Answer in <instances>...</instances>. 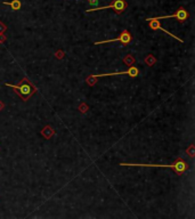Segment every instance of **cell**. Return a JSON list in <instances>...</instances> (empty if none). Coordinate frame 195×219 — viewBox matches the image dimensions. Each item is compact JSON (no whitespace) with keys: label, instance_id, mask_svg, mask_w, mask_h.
<instances>
[{"label":"cell","instance_id":"6da1fadb","mask_svg":"<svg viewBox=\"0 0 195 219\" xmlns=\"http://www.w3.org/2000/svg\"><path fill=\"white\" fill-rule=\"evenodd\" d=\"M120 166H123V167H148V168H170V169H172L173 171L176 172L177 175L182 176L186 170H188L189 166L187 163L182 159V158H178V159L175 161L173 163L171 164H139V163H120Z\"/></svg>","mask_w":195,"mask_h":219},{"label":"cell","instance_id":"7a4b0ae2","mask_svg":"<svg viewBox=\"0 0 195 219\" xmlns=\"http://www.w3.org/2000/svg\"><path fill=\"white\" fill-rule=\"evenodd\" d=\"M7 87H10V88H14L16 90V94L18 95L19 97L22 98L23 102H26L29 98L31 97L32 95L34 94L35 91H37V88L34 86L32 85L31 82H28V83H24V85H19V86H16V85H12V83H5Z\"/></svg>","mask_w":195,"mask_h":219},{"label":"cell","instance_id":"3957f363","mask_svg":"<svg viewBox=\"0 0 195 219\" xmlns=\"http://www.w3.org/2000/svg\"><path fill=\"white\" fill-rule=\"evenodd\" d=\"M127 7H128V3H127L126 0H113L107 6L95 7V8H91V9H87L86 13H91V12H96V10H103V9H107V8H112L117 14H121V13H123L127 9Z\"/></svg>","mask_w":195,"mask_h":219},{"label":"cell","instance_id":"277c9868","mask_svg":"<svg viewBox=\"0 0 195 219\" xmlns=\"http://www.w3.org/2000/svg\"><path fill=\"white\" fill-rule=\"evenodd\" d=\"M132 40L131 35L129 33L128 30H124V31L121 33L118 38H114V39H111V40H104V41H97L95 42V45H103V44H110V42H115V41H119L122 45H129Z\"/></svg>","mask_w":195,"mask_h":219},{"label":"cell","instance_id":"5b68a950","mask_svg":"<svg viewBox=\"0 0 195 219\" xmlns=\"http://www.w3.org/2000/svg\"><path fill=\"white\" fill-rule=\"evenodd\" d=\"M169 17H172V19H177L180 23H184L186 19L189 17V13L184 8V7H179L178 10H177L175 14L172 15H166V16H159V17H154V19H169Z\"/></svg>","mask_w":195,"mask_h":219},{"label":"cell","instance_id":"8992f818","mask_svg":"<svg viewBox=\"0 0 195 219\" xmlns=\"http://www.w3.org/2000/svg\"><path fill=\"white\" fill-rule=\"evenodd\" d=\"M121 74H128L130 78H136L137 75L139 74V70L136 67V66H130L129 69L127 71H123V72H117V73H105V74H95L94 77L96 79L102 78V77H111V75H121Z\"/></svg>","mask_w":195,"mask_h":219},{"label":"cell","instance_id":"52a82bcc","mask_svg":"<svg viewBox=\"0 0 195 219\" xmlns=\"http://www.w3.org/2000/svg\"><path fill=\"white\" fill-rule=\"evenodd\" d=\"M146 21L147 22H150V28L152 29V30H154V31H156V30H162L163 32H166V33H168V35H170L171 38H173V39H176V40L180 41V42H182V39H180V38L176 37V35H173L172 33H170L169 31H167L166 29H163L162 26H161L160 24V21L159 19H146Z\"/></svg>","mask_w":195,"mask_h":219},{"label":"cell","instance_id":"ba28073f","mask_svg":"<svg viewBox=\"0 0 195 219\" xmlns=\"http://www.w3.org/2000/svg\"><path fill=\"white\" fill-rule=\"evenodd\" d=\"M41 135L45 137V139H49L50 137H53L55 135V129L50 126H46L42 130H41Z\"/></svg>","mask_w":195,"mask_h":219},{"label":"cell","instance_id":"9c48e42d","mask_svg":"<svg viewBox=\"0 0 195 219\" xmlns=\"http://www.w3.org/2000/svg\"><path fill=\"white\" fill-rule=\"evenodd\" d=\"M3 5H8V6H10L12 8H13V10H18L19 8L22 7V3H21L19 0H13V1H10V3H8V1H3Z\"/></svg>","mask_w":195,"mask_h":219},{"label":"cell","instance_id":"30bf717a","mask_svg":"<svg viewBox=\"0 0 195 219\" xmlns=\"http://www.w3.org/2000/svg\"><path fill=\"white\" fill-rule=\"evenodd\" d=\"M145 63H146L148 66H153L155 63H156V58H155L153 55H151V54H150V55H147V56H146V58H145Z\"/></svg>","mask_w":195,"mask_h":219},{"label":"cell","instance_id":"8fae6325","mask_svg":"<svg viewBox=\"0 0 195 219\" xmlns=\"http://www.w3.org/2000/svg\"><path fill=\"white\" fill-rule=\"evenodd\" d=\"M135 61L136 60H135V57H134V56H131V55H127L126 58L123 60V63H124V64H127L128 66H131L132 64L135 63Z\"/></svg>","mask_w":195,"mask_h":219},{"label":"cell","instance_id":"7c38bea8","mask_svg":"<svg viewBox=\"0 0 195 219\" xmlns=\"http://www.w3.org/2000/svg\"><path fill=\"white\" fill-rule=\"evenodd\" d=\"M186 153H187V155H189L191 158H194L195 157V153H194V144H192L191 146L186 150Z\"/></svg>","mask_w":195,"mask_h":219},{"label":"cell","instance_id":"4fadbf2b","mask_svg":"<svg viewBox=\"0 0 195 219\" xmlns=\"http://www.w3.org/2000/svg\"><path fill=\"white\" fill-rule=\"evenodd\" d=\"M86 82H87L89 86H94L95 83H96V78H95L94 75H91V77L86 79Z\"/></svg>","mask_w":195,"mask_h":219},{"label":"cell","instance_id":"5bb4252c","mask_svg":"<svg viewBox=\"0 0 195 219\" xmlns=\"http://www.w3.org/2000/svg\"><path fill=\"white\" fill-rule=\"evenodd\" d=\"M79 109H80V111H81L82 113H85L86 111L88 110V106H87L86 104H82V105H81V106H80V107H79Z\"/></svg>","mask_w":195,"mask_h":219},{"label":"cell","instance_id":"9a60e30c","mask_svg":"<svg viewBox=\"0 0 195 219\" xmlns=\"http://www.w3.org/2000/svg\"><path fill=\"white\" fill-rule=\"evenodd\" d=\"M7 30V26L6 25H3V23L0 22V33H3V32L6 31Z\"/></svg>","mask_w":195,"mask_h":219},{"label":"cell","instance_id":"2e32d148","mask_svg":"<svg viewBox=\"0 0 195 219\" xmlns=\"http://www.w3.org/2000/svg\"><path fill=\"white\" fill-rule=\"evenodd\" d=\"M63 51H62V50H61V51H57L56 53V57L57 58H63Z\"/></svg>","mask_w":195,"mask_h":219},{"label":"cell","instance_id":"e0dca14e","mask_svg":"<svg viewBox=\"0 0 195 219\" xmlns=\"http://www.w3.org/2000/svg\"><path fill=\"white\" fill-rule=\"evenodd\" d=\"M88 1L91 6H96V5L98 3V0H88Z\"/></svg>","mask_w":195,"mask_h":219},{"label":"cell","instance_id":"ac0fdd59","mask_svg":"<svg viewBox=\"0 0 195 219\" xmlns=\"http://www.w3.org/2000/svg\"><path fill=\"white\" fill-rule=\"evenodd\" d=\"M5 40H6V37H5L3 33H0V42H3Z\"/></svg>","mask_w":195,"mask_h":219},{"label":"cell","instance_id":"d6986e66","mask_svg":"<svg viewBox=\"0 0 195 219\" xmlns=\"http://www.w3.org/2000/svg\"><path fill=\"white\" fill-rule=\"evenodd\" d=\"M3 105L1 104V102H0V110H1V107H3Z\"/></svg>","mask_w":195,"mask_h":219}]
</instances>
